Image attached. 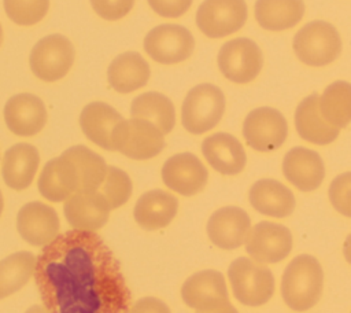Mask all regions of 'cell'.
Wrapping results in <instances>:
<instances>
[{
	"mask_svg": "<svg viewBox=\"0 0 351 313\" xmlns=\"http://www.w3.org/2000/svg\"><path fill=\"white\" fill-rule=\"evenodd\" d=\"M3 206H4V202H3V195H1V191H0V216L3 213Z\"/></svg>",
	"mask_w": 351,
	"mask_h": 313,
	"instance_id": "b9f144b4",
	"label": "cell"
},
{
	"mask_svg": "<svg viewBox=\"0 0 351 313\" xmlns=\"http://www.w3.org/2000/svg\"><path fill=\"white\" fill-rule=\"evenodd\" d=\"M177 210L178 199L174 195L163 189H151L137 199L133 217L143 229L156 231L167 227Z\"/></svg>",
	"mask_w": 351,
	"mask_h": 313,
	"instance_id": "603a6c76",
	"label": "cell"
},
{
	"mask_svg": "<svg viewBox=\"0 0 351 313\" xmlns=\"http://www.w3.org/2000/svg\"><path fill=\"white\" fill-rule=\"evenodd\" d=\"M195 48L192 33L177 23H162L144 37L145 52L158 63L174 65L186 60Z\"/></svg>",
	"mask_w": 351,
	"mask_h": 313,
	"instance_id": "9c48e42d",
	"label": "cell"
},
{
	"mask_svg": "<svg viewBox=\"0 0 351 313\" xmlns=\"http://www.w3.org/2000/svg\"><path fill=\"white\" fill-rule=\"evenodd\" d=\"M208 178V172L203 162L192 152H180L162 166V180L167 188L182 195L192 196L200 192Z\"/></svg>",
	"mask_w": 351,
	"mask_h": 313,
	"instance_id": "5bb4252c",
	"label": "cell"
},
{
	"mask_svg": "<svg viewBox=\"0 0 351 313\" xmlns=\"http://www.w3.org/2000/svg\"><path fill=\"white\" fill-rule=\"evenodd\" d=\"M1 40H3V30H1V25H0V44H1Z\"/></svg>",
	"mask_w": 351,
	"mask_h": 313,
	"instance_id": "7bdbcfd3",
	"label": "cell"
},
{
	"mask_svg": "<svg viewBox=\"0 0 351 313\" xmlns=\"http://www.w3.org/2000/svg\"><path fill=\"white\" fill-rule=\"evenodd\" d=\"M38 191L49 202H63L78 192L80 178L75 165L66 155L49 159L38 177Z\"/></svg>",
	"mask_w": 351,
	"mask_h": 313,
	"instance_id": "ffe728a7",
	"label": "cell"
},
{
	"mask_svg": "<svg viewBox=\"0 0 351 313\" xmlns=\"http://www.w3.org/2000/svg\"><path fill=\"white\" fill-rule=\"evenodd\" d=\"M132 180L126 172L115 166H107L104 181L99 187V192L106 198L110 209H117L125 205L132 195Z\"/></svg>",
	"mask_w": 351,
	"mask_h": 313,
	"instance_id": "d6a6232c",
	"label": "cell"
},
{
	"mask_svg": "<svg viewBox=\"0 0 351 313\" xmlns=\"http://www.w3.org/2000/svg\"><path fill=\"white\" fill-rule=\"evenodd\" d=\"M25 313H49L44 306H40V305H33L30 306Z\"/></svg>",
	"mask_w": 351,
	"mask_h": 313,
	"instance_id": "60d3db41",
	"label": "cell"
},
{
	"mask_svg": "<svg viewBox=\"0 0 351 313\" xmlns=\"http://www.w3.org/2000/svg\"><path fill=\"white\" fill-rule=\"evenodd\" d=\"M318 99V93H313L298 104L295 110V128L303 140L317 146H325L337 139L340 129L329 125L322 118Z\"/></svg>",
	"mask_w": 351,
	"mask_h": 313,
	"instance_id": "d4e9b609",
	"label": "cell"
},
{
	"mask_svg": "<svg viewBox=\"0 0 351 313\" xmlns=\"http://www.w3.org/2000/svg\"><path fill=\"white\" fill-rule=\"evenodd\" d=\"M149 65L138 52H123L112 59L107 77L110 86L119 93H130L143 88L149 80Z\"/></svg>",
	"mask_w": 351,
	"mask_h": 313,
	"instance_id": "4316f807",
	"label": "cell"
},
{
	"mask_svg": "<svg viewBox=\"0 0 351 313\" xmlns=\"http://www.w3.org/2000/svg\"><path fill=\"white\" fill-rule=\"evenodd\" d=\"M7 16L16 25L30 26L40 22L49 8V0H3Z\"/></svg>",
	"mask_w": 351,
	"mask_h": 313,
	"instance_id": "836d02e7",
	"label": "cell"
},
{
	"mask_svg": "<svg viewBox=\"0 0 351 313\" xmlns=\"http://www.w3.org/2000/svg\"><path fill=\"white\" fill-rule=\"evenodd\" d=\"M163 133L149 121L141 118L122 119L111 133L114 151L128 158L144 161L156 156L165 148Z\"/></svg>",
	"mask_w": 351,
	"mask_h": 313,
	"instance_id": "8992f818",
	"label": "cell"
},
{
	"mask_svg": "<svg viewBox=\"0 0 351 313\" xmlns=\"http://www.w3.org/2000/svg\"><path fill=\"white\" fill-rule=\"evenodd\" d=\"M251 229V218L240 207L225 206L215 210L207 221L211 243L223 250H234L245 243Z\"/></svg>",
	"mask_w": 351,
	"mask_h": 313,
	"instance_id": "2e32d148",
	"label": "cell"
},
{
	"mask_svg": "<svg viewBox=\"0 0 351 313\" xmlns=\"http://www.w3.org/2000/svg\"><path fill=\"white\" fill-rule=\"evenodd\" d=\"M38 150L27 143H18L10 147L3 156L1 174L4 183L16 191L27 188L38 169Z\"/></svg>",
	"mask_w": 351,
	"mask_h": 313,
	"instance_id": "cb8c5ba5",
	"label": "cell"
},
{
	"mask_svg": "<svg viewBox=\"0 0 351 313\" xmlns=\"http://www.w3.org/2000/svg\"><path fill=\"white\" fill-rule=\"evenodd\" d=\"M74 45L63 34H48L38 40L30 52L33 74L47 82L63 78L74 63Z\"/></svg>",
	"mask_w": 351,
	"mask_h": 313,
	"instance_id": "52a82bcc",
	"label": "cell"
},
{
	"mask_svg": "<svg viewBox=\"0 0 351 313\" xmlns=\"http://www.w3.org/2000/svg\"><path fill=\"white\" fill-rule=\"evenodd\" d=\"M248 16L244 0H204L196 11V25L210 38H222L240 30Z\"/></svg>",
	"mask_w": 351,
	"mask_h": 313,
	"instance_id": "30bf717a",
	"label": "cell"
},
{
	"mask_svg": "<svg viewBox=\"0 0 351 313\" xmlns=\"http://www.w3.org/2000/svg\"><path fill=\"white\" fill-rule=\"evenodd\" d=\"M304 15L303 0H256L255 18L261 27L270 32L296 26Z\"/></svg>",
	"mask_w": 351,
	"mask_h": 313,
	"instance_id": "83f0119b",
	"label": "cell"
},
{
	"mask_svg": "<svg viewBox=\"0 0 351 313\" xmlns=\"http://www.w3.org/2000/svg\"><path fill=\"white\" fill-rule=\"evenodd\" d=\"M248 199L258 213L276 218L291 216L296 206L292 191L274 178L255 181L250 188Z\"/></svg>",
	"mask_w": 351,
	"mask_h": 313,
	"instance_id": "7402d4cb",
	"label": "cell"
},
{
	"mask_svg": "<svg viewBox=\"0 0 351 313\" xmlns=\"http://www.w3.org/2000/svg\"><path fill=\"white\" fill-rule=\"evenodd\" d=\"M59 217L53 207L34 200L23 205L16 216V228L25 242L47 246L59 235Z\"/></svg>",
	"mask_w": 351,
	"mask_h": 313,
	"instance_id": "9a60e30c",
	"label": "cell"
},
{
	"mask_svg": "<svg viewBox=\"0 0 351 313\" xmlns=\"http://www.w3.org/2000/svg\"><path fill=\"white\" fill-rule=\"evenodd\" d=\"M343 254H344V258L348 264H351V233L346 237L344 240V244H343Z\"/></svg>",
	"mask_w": 351,
	"mask_h": 313,
	"instance_id": "ab89813d",
	"label": "cell"
},
{
	"mask_svg": "<svg viewBox=\"0 0 351 313\" xmlns=\"http://www.w3.org/2000/svg\"><path fill=\"white\" fill-rule=\"evenodd\" d=\"M328 195L335 210L351 218V172L336 176L329 185Z\"/></svg>",
	"mask_w": 351,
	"mask_h": 313,
	"instance_id": "e575fe53",
	"label": "cell"
},
{
	"mask_svg": "<svg viewBox=\"0 0 351 313\" xmlns=\"http://www.w3.org/2000/svg\"><path fill=\"white\" fill-rule=\"evenodd\" d=\"M292 48L300 62L321 67L332 63L340 55L341 38L332 23L313 21L296 32Z\"/></svg>",
	"mask_w": 351,
	"mask_h": 313,
	"instance_id": "5b68a950",
	"label": "cell"
},
{
	"mask_svg": "<svg viewBox=\"0 0 351 313\" xmlns=\"http://www.w3.org/2000/svg\"><path fill=\"white\" fill-rule=\"evenodd\" d=\"M123 117L104 102L88 103L80 114V126L84 135L96 146L114 151L111 133Z\"/></svg>",
	"mask_w": 351,
	"mask_h": 313,
	"instance_id": "484cf974",
	"label": "cell"
},
{
	"mask_svg": "<svg viewBox=\"0 0 351 313\" xmlns=\"http://www.w3.org/2000/svg\"><path fill=\"white\" fill-rule=\"evenodd\" d=\"M130 115L152 122L163 135L173 130L176 125V110L173 102L159 92H144L132 100Z\"/></svg>",
	"mask_w": 351,
	"mask_h": 313,
	"instance_id": "f1b7e54d",
	"label": "cell"
},
{
	"mask_svg": "<svg viewBox=\"0 0 351 313\" xmlns=\"http://www.w3.org/2000/svg\"><path fill=\"white\" fill-rule=\"evenodd\" d=\"M193 0H148L149 7L163 18H178L184 15Z\"/></svg>",
	"mask_w": 351,
	"mask_h": 313,
	"instance_id": "8d00e7d4",
	"label": "cell"
},
{
	"mask_svg": "<svg viewBox=\"0 0 351 313\" xmlns=\"http://www.w3.org/2000/svg\"><path fill=\"white\" fill-rule=\"evenodd\" d=\"M129 313H171V312L163 301L155 297H144L133 303V306L129 309Z\"/></svg>",
	"mask_w": 351,
	"mask_h": 313,
	"instance_id": "74e56055",
	"label": "cell"
},
{
	"mask_svg": "<svg viewBox=\"0 0 351 313\" xmlns=\"http://www.w3.org/2000/svg\"><path fill=\"white\" fill-rule=\"evenodd\" d=\"M196 313H239V312L236 310V308L230 302H228L221 308H217V309H213V310H204V312L196 310Z\"/></svg>",
	"mask_w": 351,
	"mask_h": 313,
	"instance_id": "f35d334b",
	"label": "cell"
},
{
	"mask_svg": "<svg viewBox=\"0 0 351 313\" xmlns=\"http://www.w3.org/2000/svg\"><path fill=\"white\" fill-rule=\"evenodd\" d=\"M217 62L225 78L236 84H247L261 73L263 55L254 40L237 37L226 41L219 48Z\"/></svg>",
	"mask_w": 351,
	"mask_h": 313,
	"instance_id": "ba28073f",
	"label": "cell"
},
{
	"mask_svg": "<svg viewBox=\"0 0 351 313\" xmlns=\"http://www.w3.org/2000/svg\"><path fill=\"white\" fill-rule=\"evenodd\" d=\"M73 161L78 172L80 178V191H97L101 183L104 181L107 173V163L95 151L86 146L77 144L62 152Z\"/></svg>",
	"mask_w": 351,
	"mask_h": 313,
	"instance_id": "4dcf8cb0",
	"label": "cell"
},
{
	"mask_svg": "<svg viewBox=\"0 0 351 313\" xmlns=\"http://www.w3.org/2000/svg\"><path fill=\"white\" fill-rule=\"evenodd\" d=\"M223 92L208 82L189 89L181 106V124L192 135H202L218 125L225 113Z\"/></svg>",
	"mask_w": 351,
	"mask_h": 313,
	"instance_id": "3957f363",
	"label": "cell"
},
{
	"mask_svg": "<svg viewBox=\"0 0 351 313\" xmlns=\"http://www.w3.org/2000/svg\"><path fill=\"white\" fill-rule=\"evenodd\" d=\"M292 250L291 231L277 222L261 221L250 229L245 251L259 264H276L288 257Z\"/></svg>",
	"mask_w": 351,
	"mask_h": 313,
	"instance_id": "7c38bea8",
	"label": "cell"
},
{
	"mask_svg": "<svg viewBox=\"0 0 351 313\" xmlns=\"http://www.w3.org/2000/svg\"><path fill=\"white\" fill-rule=\"evenodd\" d=\"M34 280L49 313H129L121 266L92 231L70 229L44 246Z\"/></svg>",
	"mask_w": 351,
	"mask_h": 313,
	"instance_id": "6da1fadb",
	"label": "cell"
},
{
	"mask_svg": "<svg viewBox=\"0 0 351 313\" xmlns=\"http://www.w3.org/2000/svg\"><path fill=\"white\" fill-rule=\"evenodd\" d=\"M322 118L335 128H346L351 122V84L343 80L329 84L318 99Z\"/></svg>",
	"mask_w": 351,
	"mask_h": 313,
	"instance_id": "f546056e",
	"label": "cell"
},
{
	"mask_svg": "<svg viewBox=\"0 0 351 313\" xmlns=\"http://www.w3.org/2000/svg\"><path fill=\"white\" fill-rule=\"evenodd\" d=\"M322 287L324 270L318 259L310 254L295 257L282 273L281 295L292 310L311 309L319 301Z\"/></svg>",
	"mask_w": 351,
	"mask_h": 313,
	"instance_id": "7a4b0ae2",
	"label": "cell"
},
{
	"mask_svg": "<svg viewBox=\"0 0 351 313\" xmlns=\"http://www.w3.org/2000/svg\"><path fill=\"white\" fill-rule=\"evenodd\" d=\"M95 12L106 21H118L133 8L134 0H89Z\"/></svg>",
	"mask_w": 351,
	"mask_h": 313,
	"instance_id": "d590c367",
	"label": "cell"
},
{
	"mask_svg": "<svg viewBox=\"0 0 351 313\" xmlns=\"http://www.w3.org/2000/svg\"><path fill=\"white\" fill-rule=\"evenodd\" d=\"M181 298L195 310H213L229 302L225 277L221 272L206 269L189 276L181 287Z\"/></svg>",
	"mask_w": 351,
	"mask_h": 313,
	"instance_id": "4fadbf2b",
	"label": "cell"
},
{
	"mask_svg": "<svg viewBox=\"0 0 351 313\" xmlns=\"http://www.w3.org/2000/svg\"><path fill=\"white\" fill-rule=\"evenodd\" d=\"M282 173L298 189L310 192L322 184L325 165L317 151L306 147H293L282 159Z\"/></svg>",
	"mask_w": 351,
	"mask_h": 313,
	"instance_id": "d6986e66",
	"label": "cell"
},
{
	"mask_svg": "<svg viewBox=\"0 0 351 313\" xmlns=\"http://www.w3.org/2000/svg\"><path fill=\"white\" fill-rule=\"evenodd\" d=\"M287 135L288 124L285 117L271 107L254 108L243 122V136L247 144L261 152L281 147Z\"/></svg>",
	"mask_w": 351,
	"mask_h": 313,
	"instance_id": "8fae6325",
	"label": "cell"
},
{
	"mask_svg": "<svg viewBox=\"0 0 351 313\" xmlns=\"http://www.w3.org/2000/svg\"><path fill=\"white\" fill-rule=\"evenodd\" d=\"M202 152L214 170L226 176L240 173L247 162L241 143L233 135L225 132L207 136L202 143Z\"/></svg>",
	"mask_w": 351,
	"mask_h": 313,
	"instance_id": "44dd1931",
	"label": "cell"
},
{
	"mask_svg": "<svg viewBox=\"0 0 351 313\" xmlns=\"http://www.w3.org/2000/svg\"><path fill=\"white\" fill-rule=\"evenodd\" d=\"M4 121L7 128L16 136H33L47 122L44 102L33 93H18L11 96L4 106Z\"/></svg>",
	"mask_w": 351,
	"mask_h": 313,
	"instance_id": "e0dca14e",
	"label": "cell"
},
{
	"mask_svg": "<svg viewBox=\"0 0 351 313\" xmlns=\"http://www.w3.org/2000/svg\"><path fill=\"white\" fill-rule=\"evenodd\" d=\"M110 210L108 202L99 191L74 192L63 206L64 217L74 229L92 232L106 225Z\"/></svg>",
	"mask_w": 351,
	"mask_h": 313,
	"instance_id": "ac0fdd59",
	"label": "cell"
},
{
	"mask_svg": "<svg viewBox=\"0 0 351 313\" xmlns=\"http://www.w3.org/2000/svg\"><path fill=\"white\" fill-rule=\"evenodd\" d=\"M36 257L18 251L0 261V299L21 290L34 273Z\"/></svg>",
	"mask_w": 351,
	"mask_h": 313,
	"instance_id": "1f68e13d",
	"label": "cell"
},
{
	"mask_svg": "<svg viewBox=\"0 0 351 313\" xmlns=\"http://www.w3.org/2000/svg\"><path fill=\"white\" fill-rule=\"evenodd\" d=\"M228 279L234 298L247 306L265 305L274 292L271 270L252 258L239 257L228 269Z\"/></svg>",
	"mask_w": 351,
	"mask_h": 313,
	"instance_id": "277c9868",
	"label": "cell"
}]
</instances>
